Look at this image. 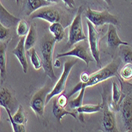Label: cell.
<instances>
[{
    "mask_svg": "<svg viewBox=\"0 0 132 132\" xmlns=\"http://www.w3.org/2000/svg\"><path fill=\"white\" fill-rule=\"evenodd\" d=\"M30 29L29 23L26 20H21L17 26V34L19 37H26Z\"/></svg>",
    "mask_w": 132,
    "mask_h": 132,
    "instance_id": "obj_27",
    "label": "cell"
},
{
    "mask_svg": "<svg viewBox=\"0 0 132 132\" xmlns=\"http://www.w3.org/2000/svg\"><path fill=\"white\" fill-rule=\"evenodd\" d=\"M11 112H7V114L9 116V119L11 123V126L13 127V131L14 132H25L26 131V125L24 124H18L15 123V121L13 119V116L11 114Z\"/></svg>",
    "mask_w": 132,
    "mask_h": 132,
    "instance_id": "obj_29",
    "label": "cell"
},
{
    "mask_svg": "<svg viewBox=\"0 0 132 132\" xmlns=\"http://www.w3.org/2000/svg\"><path fill=\"white\" fill-rule=\"evenodd\" d=\"M104 1L107 4H109V5H112V0H104Z\"/></svg>",
    "mask_w": 132,
    "mask_h": 132,
    "instance_id": "obj_36",
    "label": "cell"
},
{
    "mask_svg": "<svg viewBox=\"0 0 132 132\" xmlns=\"http://www.w3.org/2000/svg\"><path fill=\"white\" fill-rule=\"evenodd\" d=\"M52 113L55 116V117L56 118L57 121L60 123L62 119L64 116L67 115H70L73 118H75V119H78V118L77 117V111H74V112H70L65 109L64 107H62L60 104L58 103L57 98L55 99L53 101V105H52Z\"/></svg>",
    "mask_w": 132,
    "mask_h": 132,
    "instance_id": "obj_17",
    "label": "cell"
},
{
    "mask_svg": "<svg viewBox=\"0 0 132 132\" xmlns=\"http://www.w3.org/2000/svg\"><path fill=\"white\" fill-rule=\"evenodd\" d=\"M49 93H50V87L47 86H44L42 89H40L39 91H37L33 95V97L30 101L29 106L38 119L43 116L44 113L47 96Z\"/></svg>",
    "mask_w": 132,
    "mask_h": 132,
    "instance_id": "obj_9",
    "label": "cell"
},
{
    "mask_svg": "<svg viewBox=\"0 0 132 132\" xmlns=\"http://www.w3.org/2000/svg\"><path fill=\"white\" fill-rule=\"evenodd\" d=\"M86 88H82L79 91V94L78 95V97H75V99L71 100L69 101V107L71 109H77L78 108L81 107L83 103V99H84V95H85V91Z\"/></svg>",
    "mask_w": 132,
    "mask_h": 132,
    "instance_id": "obj_26",
    "label": "cell"
},
{
    "mask_svg": "<svg viewBox=\"0 0 132 132\" xmlns=\"http://www.w3.org/2000/svg\"><path fill=\"white\" fill-rule=\"evenodd\" d=\"M89 45L86 43V40H82V42H78V44H76L72 50L67 52L58 54L56 55V59L62 57H75L81 59L82 61L85 62L86 66H89V63L94 60L91 52L89 51Z\"/></svg>",
    "mask_w": 132,
    "mask_h": 132,
    "instance_id": "obj_7",
    "label": "cell"
},
{
    "mask_svg": "<svg viewBox=\"0 0 132 132\" xmlns=\"http://www.w3.org/2000/svg\"><path fill=\"white\" fill-rule=\"evenodd\" d=\"M120 76L124 81L132 79V63L125 64L120 70Z\"/></svg>",
    "mask_w": 132,
    "mask_h": 132,
    "instance_id": "obj_28",
    "label": "cell"
},
{
    "mask_svg": "<svg viewBox=\"0 0 132 132\" xmlns=\"http://www.w3.org/2000/svg\"><path fill=\"white\" fill-rule=\"evenodd\" d=\"M58 103L60 104L62 107H66L68 104V97L67 96H66L65 94H63V93L59 95V97L57 98Z\"/></svg>",
    "mask_w": 132,
    "mask_h": 132,
    "instance_id": "obj_31",
    "label": "cell"
},
{
    "mask_svg": "<svg viewBox=\"0 0 132 132\" xmlns=\"http://www.w3.org/2000/svg\"><path fill=\"white\" fill-rule=\"evenodd\" d=\"M52 3L46 1V0H26L25 3V10H26V14L27 16H30L32 13L37 10L50 6Z\"/></svg>",
    "mask_w": 132,
    "mask_h": 132,
    "instance_id": "obj_18",
    "label": "cell"
},
{
    "mask_svg": "<svg viewBox=\"0 0 132 132\" xmlns=\"http://www.w3.org/2000/svg\"><path fill=\"white\" fill-rule=\"evenodd\" d=\"M130 3H131V5H132V0H130Z\"/></svg>",
    "mask_w": 132,
    "mask_h": 132,
    "instance_id": "obj_38",
    "label": "cell"
},
{
    "mask_svg": "<svg viewBox=\"0 0 132 132\" xmlns=\"http://www.w3.org/2000/svg\"><path fill=\"white\" fill-rule=\"evenodd\" d=\"M28 53H29V57H30L31 63H32V65L35 70H40L41 67H43L42 60L40 59L39 55H37V52H36L34 47H32V48L29 50Z\"/></svg>",
    "mask_w": 132,
    "mask_h": 132,
    "instance_id": "obj_24",
    "label": "cell"
},
{
    "mask_svg": "<svg viewBox=\"0 0 132 132\" xmlns=\"http://www.w3.org/2000/svg\"><path fill=\"white\" fill-rule=\"evenodd\" d=\"M37 29L34 25L30 26V29L26 35V40H25V47L26 51L30 50L32 47H34V45L37 42Z\"/></svg>",
    "mask_w": 132,
    "mask_h": 132,
    "instance_id": "obj_21",
    "label": "cell"
},
{
    "mask_svg": "<svg viewBox=\"0 0 132 132\" xmlns=\"http://www.w3.org/2000/svg\"><path fill=\"white\" fill-rule=\"evenodd\" d=\"M78 60L76 59H70L64 63L63 65V70L62 72V75L60 78H59L57 81L56 84L55 85L54 88L52 90L50 91V93L47 94V99H46V105L49 103V101L55 96H59L60 93H62L66 88L67 85V78L70 75V73L72 70V68L74 67V66L77 63Z\"/></svg>",
    "mask_w": 132,
    "mask_h": 132,
    "instance_id": "obj_5",
    "label": "cell"
},
{
    "mask_svg": "<svg viewBox=\"0 0 132 132\" xmlns=\"http://www.w3.org/2000/svg\"><path fill=\"white\" fill-rule=\"evenodd\" d=\"M56 41L54 37H50L49 36H45L40 43V52L42 55L43 68L47 76H48L52 80H57V77L55 75L52 63L54 47Z\"/></svg>",
    "mask_w": 132,
    "mask_h": 132,
    "instance_id": "obj_2",
    "label": "cell"
},
{
    "mask_svg": "<svg viewBox=\"0 0 132 132\" xmlns=\"http://www.w3.org/2000/svg\"><path fill=\"white\" fill-rule=\"evenodd\" d=\"M31 19H43L49 23L61 22L63 19V12L57 7L47 6L35 11L30 15Z\"/></svg>",
    "mask_w": 132,
    "mask_h": 132,
    "instance_id": "obj_8",
    "label": "cell"
},
{
    "mask_svg": "<svg viewBox=\"0 0 132 132\" xmlns=\"http://www.w3.org/2000/svg\"><path fill=\"white\" fill-rule=\"evenodd\" d=\"M85 16L93 25L96 27L104 26L106 24H112L114 26L119 25V21L116 15L112 14L107 10L103 11L93 10L88 8L85 12Z\"/></svg>",
    "mask_w": 132,
    "mask_h": 132,
    "instance_id": "obj_6",
    "label": "cell"
},
{
    "mask_svg": "<svg viewBox=\"0 0 132 132\" xmlns=\"http://www.w3.org/2000/svg\"><path fill=\"white\" fill-rule=\"evenodd\" d=\"M122 60L121 59L116 58L109 63L106 65L104 67L101 68L99 70L94 72L92 75H90L89 79L87 82L86 83H82L81 81L79 82L78 84L73 88L67 96L69 98L71 96H73L75 93L79 92L82 88H87V87H90L95 85H97L100 82L104 81L107 79H109L112 77L117 76V73H118V70L119 67L120 66Z\"/></svg>",
    "mask_w": 132,
    "mask_h": 132,
    "instance_id": "obj_1",
    "label": "cell"
},
{
    "mask_svg": "<svg viewBox=\"0 0 132 132\" xmlns=\"http://www.w3.org/2000/svg\"><path fill=\"white\" fill-rule=\"evenodd\" d=\"M88 26V39H89V50L91 54L94 59V60L97 63V65L99 67H101V59H100V48H99V43H100V34L96 29L95 26L93 24L88 21H87Z\"/></svg>",
    "mask_w": 132,
    "mask_h": 132,
    "instance_id": "obj_10",
    "label": "cell"
},
{
    "mask_svg": "<svg viewBox=\"0 0 132 132\" xmlns=\"http://www.w3.org/2000/svg\"><path fill=\"white\" fill-rule=\"evenodd\" d=\"M131 46H132V44H131Z\"/></svg>",
    "mask_w": 132,
    "mask_h": 132,
    "instance_id": "obj_39",
    "label": "cell"
},
{
    "mask_svg": "<svg viewBox=\"0 0 132 132\" xmlns=\"http://www.w3.org/2000/svg\"><path fill=\"white\" fill-rule=\"evenodd\" d=\"M83 6H81L77 11V14L74 18L69 29V37L67 41V47H71L78 42L85 40L87 39V37L84 32L82 28V19L81 15L83 13Z\"/></svg>",
    "mask_w": 132,
    "mask_h": 132,
    "instance_id": "obj_4",
    "label": "cell"
},
{
    "mask_svg": "<svg viewBox=\"0 0 132 132\" xmlns=\"http://www.w3.org/2000/svg\"><path fill=\"white\" fill-rule=\"evenodd\" d=\"M119 112L125 129L132 131V95H125L119 106Z\"/></svg>",
    "mask_w": 132,
    "mask_h": 132,
    "instance_id": "obj_11",
    "label": "cell"
},
{
    "mask_svg": "<svg viewBox=\"0 0 132 132\" xmlns=\"http://www.w3.org/2000/svg\"><path fill=\"white\" fill-rule=\"evenodd\" d=\"M6 47L7 44L2 41L0 44V78L1 85L6 78Z\"/></svg>",
    "mask_w": 132,
    "mask_h": 132,
    "instance_id": "obj_19",
    "label": "cell"
},
{
    "mask_svg": "<svg viewBox=\"0 0 132 132\" xmlns=\"http://www.w3.org/2000/svg\"><path fill=\"white\" fill-rule=\"evenodd\" d=\"M109 88L105 86L102 93V112H103V127L104 131L115 132L119 131L116 127V120L114 111L110 107V102L109 101Z\"/></svg>",
    "mask_w": 132,
    "mask_h": 132,
    "instance_id": "obj_3",
    "label": "cell"
},
{
    "mask_svg": "<svg viewBox=\"0 0 132 132\" xmlns=\"http://www.w3.org/2000/svg\"><path fill=\"white\" fill-rule=\"evenodd\" d=\"M10 35V28H6L0 24V40L4 41Z\"/></svg>",
    "mask_w": 132,
    "mask_h": 132,
    "instance_id": "obj_30",
    "label": "cell"
},
{
    "mask_svg": "<svg viewBox=\"0 0 132 132\" xmlns=\"http://www.w3.org/2000/svg\"><path fill=\"white\" fill-rule=\"evenodd\" d=\"M15 1H16V3H17V4L19 3V0H15Z\"/></svg>",
    "mask_w": 132,
    "mask_h": 132,
    "instance_id": "obj_37",
    "label": "cell"
},
{
    "mask_svg": "<svg viewBox=\"0 0 132 132\" xmlns=\"http://www.w3.org/2000/svg\"><path fill=\"white\" fill-rule=\"evenodd\" d=\"M13 119H14V120L15 121V123H17L18 124L26 125V123H27V118L26 116L25 112H24L23 107H22L21 104L18 105L17 112L13 116Z\"/></svg>",
    "mask_w": 132,
    "mask_h": 132,
    "instance_id": "obj_25",
    "label": "cell"
},
{
    "mask_svg": "<svg viewBox=\"0 0 132 132\" xmlns=\"http://www.w3.org/2000/svg\"><path fill=\"white\" fill-rule=\"evenodd\" d=\"M124 97L125 94H122L121 88L119 86V85L115 81H113L112 89V102H110V107L112 111H119V106H120V104Z\"/></svg>",
    "mask_w": 132,
    "mask_h": 132,
    "instance_id": "obj_16",
    "label": "cell"
},
{
    "mask_svg": "<svg viewBox=\"0 0 132 132\" xmlns=\"http://www.w3.org/2000/svg\"><path fill=\"white\" fill-rule=\"evenodd\" d=\"M49 31L56 42H60L65 37V29L61 22L52 23L49 26Z\"/></svg>",
    "mask_w": 132,
    "mask_h": 132,
    "instance_id": "obj_20",
    "label": "cell"
},
{
    "mask_svg": "<svg viewBox=\"0 0 132 132\" xmlns=\"http://www.w3.org/2000/svg\"><path fill=\"white\" fill-rule=\"evenodd\" d=\"M17 101L14 97L12 93L6 87H2L0 90V105L4 108L7 112H13L15 109Z\"/></svg>",
    "mask_w": 132,
    "mask_h": 132,
    "instance_id": "obj_13",
    "label": "cell"
},
{
    "mask_svg": "<svg viewBox=\"0 0 132 132\" xmlns=\"http://www.w3.org/2000/svg\"><path fill=\"white\" fill-rule=\"evenodd\" d=\"M53 63H54V66H53V67H56V68H59V67H60V66H61L60 61H59L58 59H55V61Z\"/></svg>",
    "mask_w": 132,
    "mask_h": 132,
    "instance_id": "obj_34",
    "label": "cell"
},
{
    "mask_svg": "<svg viewBox=\"0 0 132 132\" xmlns=\"http://www.w3.org/2000/svg\"><path fill=\"white\" fill-rule=\"evenodd\" d=\"M89 77H90V75L89 73H87V72H82V73L81 74V76H80V79H81V81L82 83H86L89 81Z\"/></svg>",
    "mask_w": 132,
    "mask_h": 132,
    "instance_id": "obj_32",
    "label": "cell"
},
{
    "mask_svg": "<svg viewBox=\"0 0 132 132\" xmlns=\"http://www.w3.org/2000/svg\"><path fill=\"white\" fill-rule=\"evenodd\" d=\"M62 1L70 8L73 9L75 6V3L74 0H62Z\"/></svg>",
    "mask_w": 132,
    "mask_h": 132,
    "instance_id": "obj_33",
    "label": "cell"
},
{
    "mask_svg": "<svg viewBox=\"0 0 132 132\" xmlns=\"http://www.w3.org/2000/svg\"><path fill=\"white\" fill-rule=\"evenodd\" d=\"M106 37V43L107 45L110 48H117L121 45H127L129 44L128 42L123 41L119 37L118 32L116 28V26L112 25V24H109V30H108Z\"/></svg>",
    "mask_w": 132,
    "mask_h": 132,
    "instance_id": "obj_14",
    "label": "cell"
},
{
    "mask_svg": "<svg viewBox=\"0 0 132 132\" xmlns=\"http://www.w3.org/2000/svg\"><path fill=\"white\" fill-rule=\"evenodd\" d=\"M21 19L11 14L10 12L3 6V5L0 4V24L6 28H11L15 26H18V24Z\"/></svg>",
    "mask_w": 132,
    "mask_h": 132,
    "instance_id": "obj_15",
    "label": "cell"
},
{
    "mask_svg": "<svg viewBox=\"0 0 132 132\" xmlns=\"http://www.w3.org/2000/svg\"><path fill=\"white\" fill-rule=\"evenodd\" d=\"M119 56L123 63H132V46L130 47L127 45H121L120 50H119Z\"/></svg>",
    "mask_w": 132,
    "mask_h": 132,
    "instance_id": "obj_23",
    "label": "cell"
},
{
    "mask_svg": "<svg viewBox=\"0 0 132 132\" xmlns=\"http://www.w3.org/2000/svg\"><path fill=\"white\" fill-rule=\"evenodd\" d=\"M46 1L49 2L51 3H58L59 2V0H46Z\"/></svg>",
    "mask_w": 132,
    "mask_h": 132,
    "instance_id": "obj_35",
    "label": "cell"
},
{
    "mask_svg": "<svg viewBox=\"0 0 132 132\" xmlns=\"http://www.w3.org/2000/svg\"><path fill=\"white\" fill-rule=\"evenodd\" d=\"M78 114H92L102 111V104H85L76 109Z\"/></svg>",
    "mask_w": 132,
    "mask_h": 132,
    "instance_id": "obj_22",
    "label": "cell"
},
{
    "mask_svg": "<svg viewBox=\"0 0 132 132\" xmlns=\"http://www.w3.org/2000/svg\"><path fill=\"white\" fill-rule=\"evenodd\" d=\"M25 40L26 37H21V38L18 40L17 46L12 51L13 53L18 59L19 63H21V66L22 67L23 72L25 74H27L28 71V62H27V57L26 55V47H25Z\"/></svg>",
    "mask_w": 132,
    "mask_h": 132,
    "instance_id": "obj_12",
    "label": "cell"
}]
</instances>
